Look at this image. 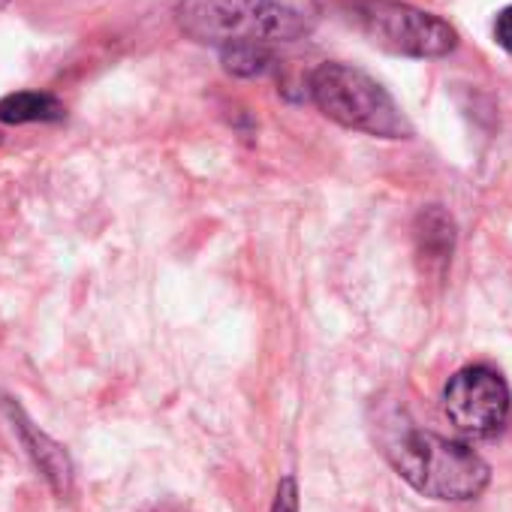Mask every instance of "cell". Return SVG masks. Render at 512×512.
<instances>
[{"instance_id": "11", "label": "cell", "mask_w": 512, "mask_h": 512, "mask_svg": "<svg viewBox=\"0 0 512 512\" xmlns=\"http://www.w3.org/2000/svg\"><path fill=\"white\" fill-rule=\"evenodd\" d=\"M494 43L512 55V7H503L494 19Z\"/></svg>"}, {"instance_id": "5", "label": "cell", "mask_w": 512, "mask_h": 512, "mask_svg": "<svg viewBox=\"0 0 512 512\" xmlns=\"http://www.w3.org/2000/svg\"><path fill=\"white\" fill-rule=\"evenodd\" d=\"M512 395L506 380L488 365H470L449 377L443 413L464 437H491L509 419Z\"/></svg>"}, {"instance_id": "13", "label": "cell", "mask_w": 512, "mask_h": 512, "mask_svg": "<svg viewBox=\"0 0 512 512\" xmlns=\"http://www.w3.org/2000/svg\"><path fill=\"white\" fill-rule=\"evenodd\" d=\"M0 145H4V136H0Z\"/></svg>"}, {"instance_id": "8", "label": "cell", "mask_w": 512, "mask_h": 512, "mask_svg": "<svg viewBox=\"0 0 512 512\" xmlns=\"http://www.w3.org/2000/svg\"><path fill=\"white\" fill-rule=\"evenodd\" d=\"M67 115L64 103L46 91H16L0 100V121L4 124H49Z\"/></svg>"}, {"instance_id": "10", "label": "cell", "mask_w": 512, "mask_h": 512, "mask_svg": "<svg viewBox=\"0 0 512 512\" xmlns=\"http://www.w3.org/2000/svg\"><path fill=\"white\" fill-rule=\"evenodd\" d=\"M269 512H299V485H296L293 476H284L281 479Z\"/></svg>"}, {"instance_id": "12", "label": "cell", "mask_w": 512, "mask_h": 512, "mask_svg": "<svg viewBox=\"0 0 512 512\" xmlns=\"http://www.w3.org/2000/svg\"><path fill=\"white\" fill-rule=\"evenodd\" d=\"M4 4H7V0H0V7H4Z\"/></svg>"}, {"instance_id": "4", "label": "cell", "mask_w": 512, "mask_h": 512, "mask_svg": "<svg viewBox=\"0 0 512 512\" xmlns=\"http://www.w3.org/2000/svg\"><path fill=\"white\" fill-rule=\"evenodd\" d=\"M347 22L374 46L404 58H446L458 46V31L434 13L398 0H347L341 4Z\"/></svg>"}, {"instance_id": "3", "label": "cell", "mask_w": 512, "mask_h": 512, "mask_svg": "<svg viewBox=\"0 0 512 512\" xmlns=\"http://www.w3.org/2000/svg\"><path fill=\"white\" fill-rule=\"evenodd\" d=\"M314 106L335 124L374 136V139H410L413 124L395 103V97L365 70L326 61L308 79Z\"/></svg>"}, {"instance_id": "6", "label": "cell", "mask_w": 512, "mask_h": 512, "mask_svg": "<svg viewBox=\"0 0 512 512\" xmlns=\"http://www.w3.org/2000/svg\"><path fill=\"white\" fill-rule=\"evenodd\" d=\"M4 407H7V413H10V419H13V428H16L22 446L28 449L31 461H34L37 470L43 473V479L49 482V488H52L58 497H67V494L73 491V461H70L67 449H64L58 440H52L46 431H40V428L25 416V410H22L16 401H7Z\"/></svg>"}, {"instance_id": "9", "label": "cell", "mask_w": 512, "mask_h": 512, "mask_svg": "<svg viewBox=\"0 0 512 512\" xmlns=\"http://www.w3.org/2000/svg\"><path fill=\"white\" fill-rule=\"evenodd\" d=\"M220 61L226 73L253 79V76H263L272 67L275 55L266 46H229V49H220Z\"/></svg>"}, {"instance_id": "7", "label": "cell", "mask_w": 512, "mask_h": 512, "mask_svg": "<svg viewBox=\"0 0 512 512\" xmlns=\"http://www.w3.org/2000/svg\"><path fill=\"white\" fill-rule=\"evenodd\" d=\"M413 238H416V253L425 263V272H443L452 260L455 250V220L440 208V205H428L413 226Z\"/></svg>"}, {"instance_id": "1", "label": "cell", "mask_w": 512, "mask_h": 512, "mask_svg": "<svg viewBox=\"0 0 512 512\" xmlns=\"http://www.w3.org/2000/svg\"><path fill=\"white\" fill-rule=\"evenodd\" d=\"M380 452L410 488L431 500H476L491 482V467L470 446L419 428L404 413L380 419Z\"/></svg>"}, {"instance_id": "2", "label": "cell", "mask_w": 512, "mask_h": 512, "mask_svg": "<svg viewBox=\"0 0 512 512\" xmlns=\"http://www.w3.org/2000/svg\"><path fill=\"white\" fill-rule=\"evenodd\" d=\"M175 22L202 46H278L308 37L320 22V0H181Z\"/></svg>"}]
</instances>
